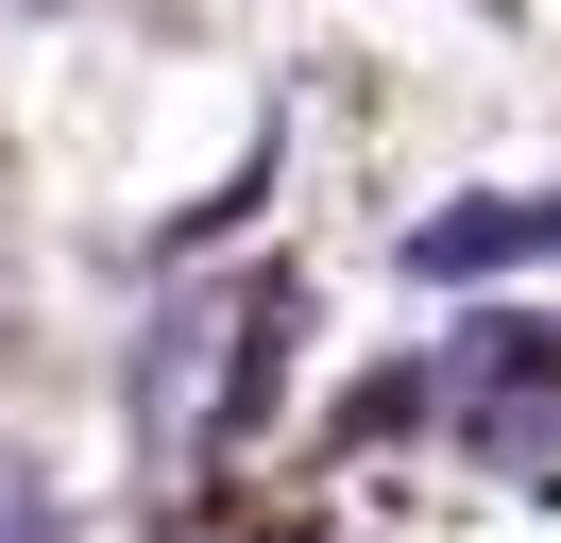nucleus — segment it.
Listing matches in <instances>:
<instances>
[{
  "label": "nucleus",
  "instance_id": "obj_1",
  "mask_svg": "<svg viewBox=\"0 0 561 543\" xmlns=\"http://www.w3.org/2000/svg\"><path fill=\"white\" fill-rule=\"evenodd\" d=\"M459 255H527V204H459V221L409 238V272H459Z\"/></svg>",
  "mask_w": 561,
  "mask_h": 543
},
{
  "label": "nucleus",
  "instance_id": "obj_2",
  "mask_svg": "<svg viewBox=\"0 0 561 543\" xmlns=\"http://www.w3.org/2000/svg\"><path fill=\"white\" fill-rule=\"evenodd\" d=\"M0 543H51V493H35L18 459H0Z\"/></svg>",
  "mask_w": 561,
  "mask_h": 543
}]
</instances>
